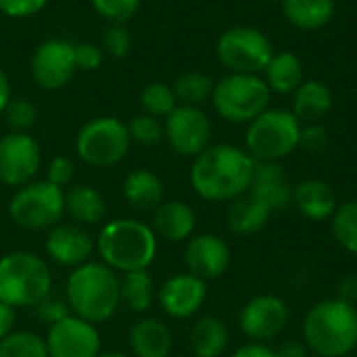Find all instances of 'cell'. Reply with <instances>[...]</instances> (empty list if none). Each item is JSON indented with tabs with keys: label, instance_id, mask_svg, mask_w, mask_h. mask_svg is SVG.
<instances>
[{
	"label": "cell",
	"instance_id": "obj_23",
	"mask_svg": "<svg viewBox=\"0 0 357 357\" xmlns=\"http://www.w3.org/2000/svg\"><path fill=\"white\" fill-rule=\"evenodd\" d=\"M130 347L136 357H167L174 347V337L161 320L142 318L130 331Z\"/></svg>",
	"mask_w": 357,
	"mask_h": 357
},
{
	"label": "cell",
	"instance_id": "obj_40",
	"mask_svg": "<svg viewBox=\"0 0 357 357\" xmlns=\"http://www.w3.org/2000/svg\"><path fill=\"white\" fill-rule=\"evenodd\" d=\"M73 174H75V163L69 157H65V155L52 157L50 163H48V167H46V180L50 184L63 188V190H65L67 184H71Z\"/></svg>",
	"mask_w": 357,
	"mask_h": 357
},
{
	"label": "cell",
	"instance_id": "obj_36",
	"mask_svg": "<svg viewBox=\"0 0 357 357\" xmlns=\"http://www.w3.org/2000/svg\"><path fill=\"white\" fill-rule=\"evenodd\" d=\"M2 115L10 132H29L38 121V109L27 98H10Z\"/></svg>",
	"mask_w": 357,
	"mask_h": 357
},
{
	"label": "cell",
	"instance_id": "obj_11",
	"mask_svg": "<svg viewBox=\"0 0 357 357\" xmlns=\"http://www.w3.org/2000/svg\"><path fill=\"white\" fill-rule=\"evenodd\" d=\"M165 140L180 157H199L211 144V121L201 107L178 105L163 123Z\"/></svg>",
	"mask_w": 357,
	"mask_h": 357
},
{
	"label": "cell",
	"instance_id": "obj_32",
	"mask_svg": "<svg viewBox=\"0 0 357 357\" xmlns=\"http://www.w3.org/2000/svg\"><path fill=\"white\" fill-rule=\"evenodd\" d=\"M0 357H50L44 337L31 331H15L0 339Z\"/></svg>",
	"mask_w": 357,
	"mask_h": 357
},
{
	"label": "cell",
	"instance_id": "obj_50",
	"mask_svg": "<svg viewBox=\"0 0 357 357\" xmlns=\"http://www.w3.org/2000/svg\"><path fill=\"white\" fill-rule=\"evenodd\" d=\"M270 2H280V0H270Z\"/></svg>",
	"mask_w": 357,
	"mask_h": 357
},
{
	"label": "cell",
	"instance_id": "obj_16",
	"mask_svg": "<svg viewBox=\"0 0 357 357\" xmlns=\"http://www.w3.org/2000/svg\"><path fill=\"white\" fill-rule=\"evenodd\" d=\"M232 261L230 247L218 234H197L190 236L184 249V264L188 274L201 280H218L222 278Z\"/></svg>",
	"mask_w": 357,
	"mask_h": 357
},
{
	"label": "cell",
	"instance_id": "obj_37",
	"mask_svg": "<svg viewBox=\"0 0 357 357\" xmlns=\"http://www.w3.org/2000/svg\"><path fill=\"white\" fill-rule=\"evenodd\" d=\"M92 8L109 23H128L140 8V0H90Z\"/></svg>",
	"mask_w": 357,
	"mask_h": 357
},
{
	"label": "cell",
	"instance_id": "obj_9",
	"mask_svg": "<svg viewBox=\"0 0 357 357\" xmlns=\"http://www.w3.org/2000/svg\"><path fill=\"white\" fill-rule=\"evenodd\" d=\"M132 144L128 126L111 115L86 121L75 136V153L90 167H113L128 155Z\"/></svg>",
	"mask_w": 357,
	"mask_h": 357
},
{
	"label": "cell",
	"instance_id": "obj_24",
	"mask_svg": "<svg viewBox=\"0 0 357 357\" xmlns=\"http://www.w3.org/2000/svg\"><path fill=\"white\" fill-rule=\"evenodd\" d=\"M126 203L136 211H155L163 203V182L151 169H132L121 186Z\"/></svg>",
	"mask_w": 357,
	"mask_h": 357
},
{
	"label": "cell",
	"instance_id": "obj_35",
	"mask_svg": "<svg viewBox=\"0 0 357 357\" xmlns=\"http://www.w3.org/2000/svg\"><path fill=\"white\" fill-rule=\"evenodd\" d=\"M126 126H128L132 142L142 144V146H157L165 138V130H163L161 119L146 115V113L132 117Z\"/></svg>",
	"mask_w": 357,
	"mask_h": 357
},
{
	"label": "cell",
	"instance_id": "obj_33",
	"mask_svg": "<svg viewBox=\"0 0 357 357\" xmlns=\"http://www.w3.org/2000/svg\"><path fill=\"white\" fill-rule=\"evenodd\" d=\"M331 222H333L331 228H333L335 241L345 251L357 255V199L339 205Z\"/></svg>",
	"mask_w": 357,
	"mask_h": 357
},
{
	"label": "cell",
	"instance_id": "obj_38",
	"mask_svg": "<svg viewBox=\"0 0 357 357\" xmlns=\"http://www.w3.org/2000/svg\"><path fill=\"white\" fill-rule=\"evenodd\" d=\"M130 46H132V33L126 27V23H109L102 36V46H100L102 52L121 59L130 52Z\"/></svg>",
	"mask_w": 357,
	"mask_h": 357
},
{
	"label": "cell",
	"instance_id": "obj_47",
	"mask_svg": "<svg viewBox=\"0 0 357 357\" xmlns=\"http://www.w3.org/2000/svg\"><path fill=\"white\" fill-rule=\"evenodd\" d=\"M310 349L303 341H287L278 347L276 357H307Z\"/></svg>",
	"mask_w": 357,
	"mask_h": 357
},
{
	"label": "cell",
	"instance_id": "obj_20",
	"mask_svg": "<svg viewBox=\"0 0 357 357\" xmlns=\"http://www.w3.org/2000/svg\"><path fill=\"white\" fill-rule=\"evenodd\" d=\"M153 232L167 243L188 241L197 228V215L184 201H163L153 213Z\"/></svg>",
	"mask_w": 357,
	"mask_h": 357
},
{
	"label": "cell",
	"instance_id": "obj_6",
	"mask_svg": "<svg viewBox=\"0 0 357 357\" xmlns=\"http://www.w3.org/2000/svg\"><path fill=\"white\" fill-rule=\"evenodd\" d=\"M301 123L287 109H266L251 123H247L245 151L257 163H280L299 149Z\"/></svg>",
	"mask_w": 357,
	"mask_h": 357
},
{
	"label": "cell",
	"instance_id": "obj_5",
	"mask_svg": "<svg viewBox=\"0 0 357 357\" xmlns=\"http://www.w3.org/2000/svg\"><path fill=\"white\" fill-rule=\"evenodd\" d=\"M52 293V274L44 257L33 251H10L0 257V301L33 307Z\"/></svg>",
	"mask_w": 357,
	"mask_h": 357
},
{
	"label": "cell",
	"instance_id": "obj_8",
	"mask_svg": "<svg viewBox=\"0 0 357 357\" xmlns=\"http://www.w3.org/2000/svg\"><path fill=\"white\" fill-rule=\"evenodd\" d=\"M65 215V190L48 180H33L15 190L8 201V218L29 232H48Z\"/></svg>",
	"mask_w": 357,
	"mask_h": 357
},
{
	"label": "cell",
	"instance_id": "obj_27",
	"mask_svg": "<svg viewBox=\"0 0 357 357\" xmlns=\"http://www.w3.org/2000/svg\"><path fill=\"white\" fill-rule=\"evenodd\" d=\"M282 13L291 25L303 31L326 27L335 17V0H280Z\"/></svg>",
	"mask_w": 357,
	"mask_h": 357
},
{
	"label": "cell",
	"instance_id": "obj_21",
	"mask_svg": "<svg viewBox=\"0 0 357 357\" xmlns=\"http://www.w3.org/2000/svg\"><path fill=\"white\" fill-rule=\"evenodd\" d=\"M293 203L303 218L314 220V222L331 220L339 207L333 188L324 180H318V178L301 180L293 188Z\"/></svg>",
	"mask_w": 357,
	"mask_h": 357
},
{
	"label": "cell",
	"instance_id": "obj_26",
	"mask_svg": "<svg viewBox=\"0 0 357 357\" xmlns=\"http://www.w3.org/2000/svg\"><path fill=\"white\" fill-rule=\"evenodd\" d=\"M65 213L79 226L100 224L107 215V203L98 188L90 184H75L65 190Z\"/></svg>",
	"mask_w": 357,
	"mask_h": 357
},
{
	"label": "cell",
	"instance_id": "obj_39",
	"mask_svg": "<svg viewBox=\"0 0 357 357\" xmlns=\"http://www.w3.org/2000/svg\"><path fill=\"white\" fill-rule=\"evenodd\" d=\"M33 310H36L38 320L44 322V324H48V326L61 322L63 318H67V316L71 314V310H69L65 297H59V295H54V293L46 295L40 303L33 305Z\"/></svg>",
	"mask_w": 357,
	"mask_h": 357
},
{
	"label": "cell",
	"instance_id": "obj_12",
	"mask_svg": "<svg viewBox=\"0 0 357 357\" xmlns=\"http://www.w3.org/2000/svg\"><path fill=\"white\" fill-rule=\"evenodd\" d=\"M42 149L29 132H8L0 138V182L21 188L36 180Z\"/></svg>",
	"mask_w": 357,
	"mask_h": 357
},
{
	"label": "cell",
	"instance_id": "obj_42",
	"mask_svg": "<svg viewBox=\"0 0 357 357\" xmlns=\"http://www.w3.org/2000/svg\"><path fill=\"white\" fill-rule=\"evenodd\" d=\"M299 146L307 153H320L328 146V130L320 123H305L301 126Z\"/></svg>",
	"mask_w": 357,
	"mask_h": 357
},
{
	"label": "cell",
	"instance_id": "obj_41",
	"mask_svg": "<svg viewBox=\"0 0 357 357\" xmlns=\"http://www.w3.org/2000/svg\"><path fill=\"white\" fill-rule=\"evenodd\" d=\"M50 0H0V13L13 19H27L46 8Z\"/></svg>",
	"mask_w": 357,
	"mask_h": 357
},
{
	"label": "cell",
	"instance_id": "obj_46",
	"mask_svg": "<svg viewBox=\"0 0 357 357\" xmlns=\"http://www.w3.org/2000/svg\"><path fill=\"white\" fill-rule=\"evenodd\" d=\"M341 301H347L351 305L357 303V276H345L341 282H339V289H337Z\"/></svg>",
	"mask_w": 357,
	"mask_h": 357
},
{
	"label": "cell",
	"instance_id": "obj_14",
	"mask_svg": "<svg viewBox=\"0 0 357 357\" xmlns=\"http://www.w3.org/2000/svg\"><path fill=\"white\" fill-rule=\"evenodd\" d=\"M29 67L38 88L61 90L71 82L73 73L77 71L75 48L67 40H59V38L44 40L33 50Z\"/></svg>",
	"mask_w": 357,
	"mask_h": 357
},
{
	"label": "cell",
	"instance_id": "obj_29",
	"mask_svg": "<svg viewBox=\"0 0 357 357\" xmlns=\"http://www.w3.org/2000/svg\"><path fill=\"white\" fill-rule=\"evenodd\" d=\"M228 328L218 316H203L190 331V349L197 357H220L228 347Z\"/></svg>",
	"mask_w": 357,
	"mask_h": 357
},
{
	"label": "cell",
	"instance_id": "obj_48",
	"mask_svg": "<svg viewBox=\"0 0 357 357\" xmlns=\"http://www.w3.org/2000/svg\"><path fill=\"white\" fill-rule=\"evenodd\" d=\"M10 82H8V75L4 73V69L0 67V115L2 111L6 109L8 100H10Z\"/></svg>",
	"mask_w": 357,
	"mask_h": 357
},
{
	"label": "cell",
	"instance_id": "obj_10",
	"mask_svg": "<svg viewBox=\"0 0 357 357\" xmlns=\"http://www.w3.org/2000/svg\"><path fill=\"white\" fill-rule=\"evenodd\" d=\"M215 54L228 73L259 75L272 61L274 46L261 29L251 25H234L218 38Z\"/></svg>",
	"mask_w": 357,
	"mask_h": 357
},
{
	"label": "cell",
	"instance_id": "obj_13",
	"mask_svg": "<svg viewBox=\"0 0 357 357\" xmlns=\"http://www.w3.org/2000/svg\"><path fill=\"white\" fill-rule=\"evenodd\" d=\"M44 341L50 357H96L102 349V337L96 324L73 314L48 326Z\"/></svg>",
	"mask_w": 357,
	"mask_h": 357
},
{
	"label": "cell",
	"instance_id": "obj_1",
	"mask_svg": "<svg viewBox=\"0 0 357 357\" xmlns=\"http://www.w3.org/2000/svg\"><path fill=\"white\" fill-rule=\"evenodd\" d=\"M257 161L241 146L209 144L190 167L192 190L211 203H232L249 192Z\"/></svg>",
	"mask_w": 357,
	"mask_h": 357
},
{
	"label": "cell",
	"instance_id": "obj_31",
	"mask_svg": "<svg viewBox=\"0 0 357 357\" xmlns=\"http://www.w3.org/2000/svg\"><path fill=\"white\" fill-rule=\"evenodd\" d=\"M213 86H215V82L211 75H207L203 71H184L174 79L172 90L176 94L178 105L201 107L205 100L211 98Z\"/></svg>",
	"mask_w": 357,
	"mask_h": 357
},
{
	"label": "cell",
	"instance_id": "obj_19",
	"mask_svg": "<svg viewBox=\"0 0 357 357\" xmlns=\"http://www.w3.org/2000/svg\"><path fill=\"white\" fill-rule=\"evenodd\" d=\"M249 195L266 203L272 211H284L293 203V186L280 163H257Z\"/></svg>",
	"mask_w": 357,
	"mask_h": 357
},
{
	"label": "cell",
	"instance_id": "obj_44",
	"mask_svg": "<svg viewBox=\"0 0 357 357\" xmlns=\"http://www.w3.org/2000/svg\"><path fill=\"white\" fill-rule=\"evenodd\" d=\"M15 326H17V310L4 301H0V339L15 333Z\"/></svg>",
	"mask_w": 357,
	"mask_h": 357
},
{
	"label": "cell",
	"instance_id": "obj_25",
	"mask_svg": "<svg viewBox=\"0 0 357 357\" xmlns=\"http://www.w3.org/2000/svg\"><path fill=\"white\" fill-rule=\"evenodd\" d=\"M272 209L261 203L259 199H255L253 195H243L238 199H234L228 207L226 213V222L228 228L238 234V236H253L257 232H261L266 228V224L272 218Z\"/></svg>",
	"mask_w": 357,
	"mask_h": 357
},
{
	"label": "cell",
	"instance_id": "obj_17",
	"mask_svg": "<svg viewBox=\"0 0 357 357\" xmlns=\"http://www.w3.org/2000/svg\"><path fill=\"white\" fill-rule=\"evenodd\" d=\"M94 241L84 226L71 222H59L46 232L44 238V251L46 257L63 268H77L86 261H90V255L94 251Z\"/></svg>",
	"mask_w": 357,
	"mask_h": 357
},
{
	"label": "cell",
	"instance_id": "obj_15",
	"mask_svg": "<svg viewBox=\"0 0 357 357\" xmlns=\"http://www.w3.org/2000/svg\"><path fill=\"white\" fill-rule=\"evenodd\" d=\"M291 322L289 305L276 295H257L245 303L238 316V326L245 337L255 343L280 337Z\"/></svg>",
	"mask_w": 357,
	"mask_h": 357
},
{
	"label": "cell",
	"instance_id": "obj_49",
	"mask_svg": "<svg viewBox=\"0 0 357 357\" xmlns=\"http://www.w3.org/2000/svg\"><path fill=\"white\" fill-rule=\"evenodd\" d=\"M96 357H128L126 354H121V351H100Z\"/></svg>",
	"mask_w": 357,
	"mask_h": 357
},
{
	"label": "cell",
	"instance_id": "obj_34",
	"mask_svg": "<svg viewBox=\"0 0 357 357\" xmlns=\"http://www.w3.org/2000/svg\"><path fill=\"white\" fill-rule=\"evenodd\" d=\"M140 107L142 113L161 119L178 107V100L172 86H167L165 82H149L140 92Z\"/></svg>",
	"mask_w": 357,
	"mask_h": 357
},
{
	"label": "cell",
	"instance_id": "obj_4",
	"mask_svg": "<svg viewBox=\"0 0 357 357\" xmlns=\"http://www.w3.org/2000/svg\"><path fill=\"white\" fill-rule=\"evenodd\" d=\"M303 343L320 357H345L357 347V305L324 299L303 318Z\"/></svg>",
	"mask_w": 357,
	"mask_h": 357
},
{
	"label": "cell",
	"instance_id": "obj_22",
	"mask_svg": "<svg viewBox=\"0 0 357 357\" xmlns=\"http://www.w3.org/2000/svg\"><path fill=\"white\" fill-rule=\"evenodd\" d=\"M333 109V92L320 79H305L293 92V115L301 126L320 123Z\"/></svg>",
	"mask_w": 357,
	"mask_h": 357
},
{
	"label": "cell",
	"instance_id": "obj_28",
	"mask_svg": "<svg viewBox=\"0 0 357 357\" xmlns=\"http://www.w3.org/2000/svg\"><path fill=\"white\" fill-rule=\"evenodd\" d=\"M264 73H266L264 79L270 92H276V94H293L305 82V69H303L301 59L289 50L274 52Z\"/></svg>",
	"mask_w": 357,
	"mask_h": 357
},
{
	"label": "cell",
	"instance_id": "obj_3",
	"mask_svg": "<svg viewBox=\"0 0 357 357\" xmlns=\"http://www.w3.org/2000/svg\"><path fill=\"white\" fill-rule=\"evenodd\" d=\"M65 301L73 316L92 324L113 318L121 305L119 278L102 261H86L71 270L65 284Z\"/></svg>",
	"mask_w": 357,
	"mask_h": 357
},
{
	"label": "cell",
	"instance_id": "obj_2",
	"mask_svg": "<svg viewBox=\"0 0 357 357\" xmlns=\"http://www.w3.org/2000/svg\"><path fill=\"white\" fill-rule=\"evenodd\" d=\"M94 247L102 264H107L113 272L128 274L149 270L157 257L159 238L149 224L134 218H119L100 228Z\"/></svg>",
	"mask_w": 357,
	"mask_h": 357
},
{
	"label": "cell",
	"instance_id": "obj_7",
	"mask_svg": "<svg viewBox=\"0 0 357 357\" xmlns=\"http://www.w3.org/2000/svg\"><path fill=\"white\" fill-rule=\"evenodd\" d=\"M270 88L261 75L228 73L215 82L211 105L230 123H251L270 105Z\"/></svg>",
	"mask_w": 357,
	"mask_h": 357
},
{
	"label": "cell",
	"instance_id": "obj_18",
	"mask_svg": "<svg viewBox=\"0 0 357 357\" xmlns=\"http://www.w3.org/2000/svg\"><path fill=\"white\" fill-rule=\"evenodd\" d=\"M157 299L161 310L176 320L192 318L207 299V282L192 274H176L167 278L159 291Z\"/></svg>",
	"mask_w": 357,
	"mask_h": 357
},
{
	"label": "cell",
	"instance_id": "obj_30",
	"mask_svg": "<svg viewBox=\"0 0 357 357\" xmlns=\"http://www.w3.org/2000/svg\"><path fill=\"white\" fill-rule=\"evenodd\" d=\"M155 295H157V291H155V282H153V276L149 274V270L128 272V274H123V278H119L121 303L134 314L149 312L155 301Z\"/></svg>",
	"mask_w": 357,
	"mask_h": 357
},
{
	"label": "cell",
	"instance_id": "obj_43",
	"mask_svg": "<svg viewBox=\"0 0 357 357\" xmlns=\"http://www.w3.org/2000/svg\"><path fill=\"white\" fill-rule=\"evenodd\" d=\"M75 48V67L82 71H94L102 65L105 52L98 44L94 42H82V44H73Z\"/></svg>",
	"mask_w": 357,
	"mask_h": 357
},
{
	"label": "cell",
	"instance_id": "obj_45",
	"mask_svg": "<svg viewBox=\"0 0 357 357\" xmlns=\"http://www.w3.org/2000/svg\"><path fill=\"white\" fill-rule=\"evenodd\" d=\"M232 357H276V351L264 343H249V345L238 347Z\"/></svg>",
	"mask_w": 357,
	"mask_h": 357
}]
</instances>
